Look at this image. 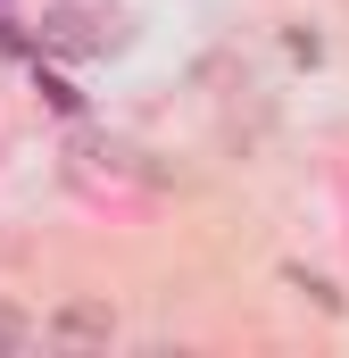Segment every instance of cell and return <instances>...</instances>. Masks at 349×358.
Returning <instances> with one entry per match:
<instances>
[{"label":"cell","instance_id":"cell-4","mask_svg":"<svg viewBox=\"0 0 349 358\" xmlns=\"http://www.w3.org/2000/svg\"><path fill=\"white\" fill-rule=\"evenodd\" d=\"M25 334H34V325H25V317H17V308H0V350H17V342H25Z\"/></svg>","mask_w":349,"mask_h":358},{"label":"cell","instance_id":"cell-1","mask_svg":"<svg viewBox=\"0 0 349 358\" xmlns=\"http://www.w3.org/2000/svg\"><path fill=\"white\" fill-rule=\"evenodd\" d=\"M59 350H108L117 342V308L108 300H91V292H75V300H59L50 308V325H42Z\"/></svg>","mask_w":349,"mask_h":358},{"label":"cell","instance_id":"cell-2","mask_svg":"<svg viewBox=\"0 0 349 358\" xmlns=\"http://www.w3.org/2000/svg\"><path fill=\"white\" fill-rule=\"evenodd\" d=\"M283 283H291V292H299V300H316V308H325V317H341V308H349L341 292H333V283H325V275H308V267H283Z\"/></svg>","mask_w":349,"mask_h":358},{"label":"cell","instance_id":"cell-3","mask_svg":"<svg viewBox=\"0 0 349 358\" xmlns=\"http://www.w3.org/2000/svg\"><path fill=\"white\" fill-rule=\"evenodd\" d=\"M42 42H50V50H100L84 34V17H42Z\"/></svg>","mask_w":349,"mask_h":358}]
</instances>
